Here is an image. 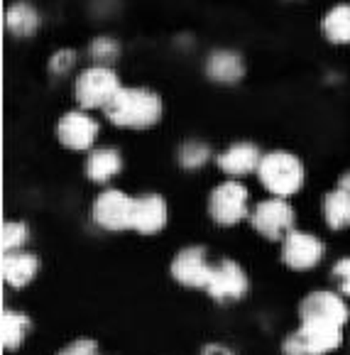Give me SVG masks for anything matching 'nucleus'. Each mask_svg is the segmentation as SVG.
Wrapping results in <instances>:
<instances>
[{"mask_svg":"<svg viewBox=\"0 0 350 355\" xmlns=\"http://www.w3.org/2000/svg\"><path fill=\"white\" fill-rule=\"evenodd\" d=\"M123 169V157L113 147H100V150H91L86 157V177L96 184H105Z\"/></svg>","mask_w":350,"mask_h":355,"instance_id":"17","label":"nucleus"},{"mask_svg":"<svg viewBox=\"0 0 350 355\" xmlns=\"http://www.w3.org/2000/svg\"><path fill=\"white\" fill-rule=\"evenodd\" d=\"M333 279L338 284V289L350 297V257H343L333 265Z\"/></svg>","mask_w":350,"mask_h":355,"instance_id":"26","label":"nucleus"},{"mask_svg":"<svg viewBox=\"0 0 350 355\" xmlns=\"http://www.w3.org/2000/svg\"><path fill=\"white\" fill-rule=\"evenodd\" d=\"M257 177H260L262 187L272 193V196H292L304 187V164L297 155L284 150H274L262 155V162L257 167Z\"/></svg>","mask_w":350,"mask_h":355,"instance_id":"3","label":"nucleus"},{"mask_svg":"<svg viewBox=\"0 0 350 355\" xmlns=\"http://www.w3.org/2000/svg\"><path fill=\"white\" fill-rule=\"evenodd\" d=\"M326 252V245L321 238L304 230H289L287 238L282 241V260L292 270H311L321 262Z\"/></svg>","mask_w":350,"mask_h":355,"instance_id":"9","label":"nucleus"},{"mask_svg":"<svg viewBox=\"0 0 350 355\" xmlns=\"http://www.w3.org/2000/svg\"><path fill=\"white\" fill-rule=\"evenodd\" d=\"M338 187H340V189H345V191L350 193V172H345L343 177L338 179Z\"/></svg>","mask_w":350,"mask_h":355,"instance_id":"29","label":"nucleus"},{"mask_svg":"<svg viewBox=\"0 0 350 355\" xmlns=\"http://www.w3.org/2000/svg\"><path fill=\"white\" fill-rule=\"evenodd\" d=\"M324 218L329 228L343 230L350 225V193L345 189H335V191L326 193L324 199Z\"/></svg>","mask_w":350,"mask_h":355,"instance_id":"21","label":"nucleus"},{"mask_svg":"<svg viewBox=\"0 0 350 355\" xmlns=\"http://www.w3.org/2000/svg\"><path fill=\"white\" fill-rule=\"evenodd\" d=\"M132 201L121 189H108L94 201L91 216L103 230H128L132 225Z\"/></svg>","mask_w":350,"mask_h":355,"instance_id":"7","label":"nucleus"},{"mask_svg":"<svg viewBox=\"0 0 350 355\" xmlns=\"http://www.w3.org/2000/svg\"><path fill=\"white\" fill-rule=\"evenodd\" d=\"M301 326L284 340V355H326L343 343V326L335 321L299 316Z\"/></svg>","mask_w":350,"mask_h":355,"instance_id":"2","label":"nucleus"},{"mask_svg":"<svg viewBox=\"0 0 350 355\" xmlns=\"http://www.w3.org/2000/svg\"><path fill=\"white\" fill-rule=\"evenodd\" d=\"M172 277L184 287L209 289L211 277H213V265L209 262L206 248L191 245L184 248L172 262Z\"/></svg>","mask_w":350,"mask_h":355,"instance_id":"8","label":"nucleus"},{"mask_svg":"<svg viewBox=\"0 0 350 355\" xmlns=\"http://www.w3.org/2000/svg\"><path fill=\"white\" fill-rule=\"evenodd\" d=\"M252 228L267 238V241H284L289 230H294V209L287 199L274 196V199L260 201L250 214Z\"/></svg>","mask_w":350,"mask_h":355,"instance_id":"6","label":"nucleus"},{"mask_svg":"<svg viewBox=\"0 0 350 355\" xmlns=\"http://www.w3.org/2000/svg\"><path fill=\"white\" fill-rule=\"evenodd\" d=\"M167 225V201L159 193H145L132 201V230L137 233H159Z\"/></svg>","mask_w":350,"mask_h":355,"instance_id":"12","label":"nucleus"},{"mask_svg":"<svg viewBox=\"0 0 350 355\" xmlns=\"http://www.w3.org/2000/svg\"><path fill=\"white\" fill-rule=\"evenodd\" d=\"M121 78L105 64H94V67L84 69L73 81V98L84 110H103L115 94L121 91Z\"/></svg>","mask_w":350,"mask_h":355,"instance_id":"4","label":"nucleus"},{"mask_svg":"<svg viewBox=\"0 0 350 355\" xmlns=\"http://www.w3.org/2000/svg\"><path fill=\"white\" fill-rule=\"evenodd\" d=\"M30 238V230L22 220H8L3 223V233H0V245H3V252L10 250H22V245Z\"/></svg>","mask_w":350,"mask_h":355,"instance_id":"23","label":"nucleus"},{"mask_svg":"<svg viewBox=\"0 0 350 355\" xmlns=\"http://www.w3.org/2000/svg\"><path fill=\"white\" fill-rule=\"evenodd\" d=\"M204 355H236V353H233L230 348H225V345H220V343H211L204 348Z\"/></svg>","mask_w":350,"mask_h":355,"instance_id":"28","label":"nucleus"},{"mask_svg":"<svg viewBox=\"0 0 350 355\" xmlns=\"http://www.w3.org/2000/svg\"><path fill=\"white\" fill-rule=\"evenodd\" d=\"M40 27V12L30 3H15L6 12V30L15 37H30Z\"/></svg>","mask_w":350,"mask_h":355,"instance_id":"20","label":"nucleus"},{"mask_svg":"<svg viewBox=\"0 0 350 355\" xmlns=\"http://www.w3.org/2000/svg\"><path fill=\"white\" fill-rule=\"evenodd\" d=\"M105 118L118 128L145 130L162 118V98L155 91L140 86H123L115 98L103 108Z\"/></svg>","mask_w":350,"mask_h":355,"instance_id":"1","label":"nucleus"},{"mask_svg":"<svg viewBox=\"0 0 350 355\" xmlns=\"http://www.w3.org/2000/svg\"><path fill=\"white\" fill-rule=\"evenodd\" d=\"M57 137L69 150H91L98 137V123L89 110H67L57 123Z\"/></svg>","mask_w":350,"mask_h":355,"instance_id":"10","label":"nucleus"},{"mask_svg":"<svg viewBox=\"0 0 350 355\" xmlns=\"http://www.w3.org/2000/svg\"><path fill=\"white\" fill-rule=\"evenodd\" d=\"M206 73L218 84H238L245 76V62L240 54L230 52V49H218L206 62Z\"/></svg>","mask_w":350,"mask_h":355,"instance_id":"16","label":"nucleus"},{"mask_svg":"<svg viewBox=\"0 0 350 355\" xmlns=\"http://www.w3.org/2000/svg\"><path fill=\"white\" fill-rule=\"evenodd\" d=\"M73 64H76V54H73V49H59V52H54L52 59H49V71L57 73V76H62V73L71 71Z\"/></svg>","mask_w":350,"mask_h":355,"instance_id":"25","label":"nucleus"},{"mask_svg":"<svg viewBox=\"0 0 350 355\" xmlns=\"http://www.w3.org/2000/svg\"><path fill=\"white\" fill-rule=\"evenodd\" d=\"M299 316H316V319L335 321V324L345 326L350 319L348 304L343 297L333 292H311L299 306Z\"/></svg>","mask_w":350,"mask_h":355,"instance_id":"13","label":"nucleus"},{"mask_svg":"<svg viewBox=\"0 0 350 355\" xmlns=\"http://www.w3.org/2000/svg\"><path fill=\"white\" fill-rule=\"evenodd\" d=\"M250 289L247 275L236 260H220L218 265H213V277L206 292L211 294V299L225 304V302H238L243 299Z\"/></svg>","mask_w":350,"mask_h":355,"instance_id":"11","label":"nucleus"},{"mask_svg":"<svg viewBox=\"0 0 350 355\" xmlns=\"http://www.w3.org/2000/svg\"><path fill=\"white\" fill-rule=\"evenodd\" d=\"M0 267H3V279H6L8 287L20 289L35 279L37 270H40V260L27 250H10L3 252V265Z\"/></svg>","mask_w":350,"mask_h":355,"instance_id":"15","label":"nucleus"},{"mask_svg":"<svg viewBox=\"0 0 350 355\" xmlns=\"http://www.w3.org/2000/svg\"><path fill=\"white\" fill-rule=\"evenodd\" d=\"M209 159H211V147L204 145V142H196V140L184 142L182 150H179V164L184 169H199Z\"/></svg>","mask_w":350,"mask_h":355,"instance_id":"22","label":"nucleus"},{"mask_svg":"<svg viewBox=\"0 0 350 355\" xmlns=\"http://www.w3.org/2000/svg\"><path fill=\"white\" fill-rule=\"evenodd\" d=\"M118 54H121V44L113 37H96L89 44V57L98 64H105V67H110V62H115Z\"/></svg>","mask_w":350,"mask_h":355,"instance_id":"24","label":"nucleus"},{"mask_svg":"<svg viewBox=\"0 0 350 355\" xmlns=\"http://www.w3.org/2000/svg\"><path fill=\"white\" fill-rule=\"evenodd\" d=\"M321 32L331 44H350V6L338 3L321 20Z\"/></svg>","mask_w":350,"mask_h":355,"instance_id":"18","label":"nucleus"},{"mask_svg":"<svg viewBox=\"0 0 350 355\" xmlns=\"http://www.w3.org/2000/svg\"><path fill=\"white\" fill-rule=\"evenodd\" d=\"M211 218L220 225H236L250 214V191L245 184L230 179L211 191L209 199Z\"/></svg>","mask_w":350,"mask_h":355,"instance_id":"5","label":"nucleus"},{"mask_svg":"<svg viewBox=\"0 0 350 355\" xmlns=\"http://www.w3.org/2000/svg\"><path fill=\"white\" fill-rule=\"evenodd\" d=\"M59 355H100V350H98V343H96V340L79 338V340H73V343H69L67 348H62Z\"/></svg>","mask_w":350,"mask_h":355,"instance_id":"27","label":"nucleus"},{"mask_svg":"<svg viewBox=\"0 0 350 355\" xmlns=\"http://www.w3.org/2000/svg\"><path fill=\"white\" fill-rule=\"evenodd\" d=\"M30 329H32V319L27 313L3 309V316H0V338H3V345L8 350L20 348L25 336L30 334Z\"/></svg>","mask_w":350,"mask_h":355,"instance_id":"19","label":"nucleus"},{"mask_svg":"<svg viewBox=\"0 0 350 355\" xmlns=\"http://www.w3.org/2000/svg\"><path fill=\"white\" fill-rule=\"evenodd\" d=\"M218 167L228 177H245L250 172H257L262 162V152L257 150V145L252 142H236L228 150H223L218 155Z\"/></svg>","mask_w":350,"mask_h":355,"instance_id":"14","label":"nucleus"}]
</instances>
